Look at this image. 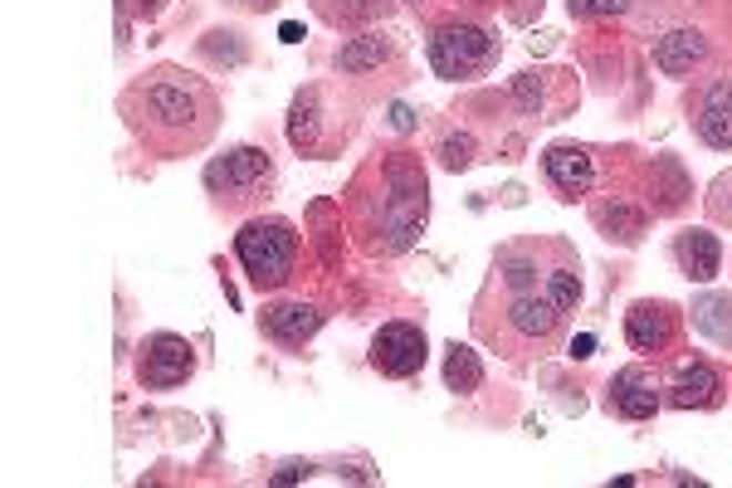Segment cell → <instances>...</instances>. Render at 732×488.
I'll use <instances>...</instances> for the list:
<instances>
[{"label":"cell","mask_w":732,"mask_h":488,"mask_svg":"<svg viewBox=\"0 0 732 488\" xmlns=\"http://www.w3.org/2000/svg\"><path fill=\"white\" fill-rule=\"evenodd\" d=\"M122 118L138 132V142L156 156L201 152L220 128V98L205 79L186 69H152L122 93Z\"/></svg>","instance_id":"6da1fadb"},{"label":"cell","mask_w":732,"mask_h":488,"mask_svg":"<svg viewBox=\"0 0 732 488\" xmlns=\"http://www.w3.org/2000/svg\"><path fill=\"white\" fill-rule=\"evenodd\" d=\"M235 254L254 288H278L298 260V235L288 220H250L235 235Z\"/></svg>","instance_id":"7a4b0ae2"},{"label":"cell","mask_w":732,"mask_h":488,"mask_svg":"<svg viewBox=\"0 0 732 488\" xmlns=\"http://www.w3.org/2000/svg\"><path fill=\"white\" fill-rule=\"evenodd\" d=\"M488 54H494V40L484 30H474V24H445L430 40V64L439 79H464L469 69L488 64Z\"/></svg>","instance_id":"3957f363"},{"label":"cell","mask_w":732,"mask_h":488,"mask_svg":"<svg viewBox=\"0 0 732 488\" xmlns=\"http://www.w3.org/2000/svg\"><path fill=\"white\" fill-rule=\"evenodd\" d=\"M205 181H211V191H220V201H230V205L250 201L268 181V152H260V146H235V152H225V162H215L205 171Z\"/></svg>","instance_id":"277c9868"},{"label":"cell","mask_w":732,"mask_h":488,"mask_svg":"<svg viewBox=\"0 0 732 488\" xmlns=\"http://www.w3.org/2000/svg\"><path fill=\"white\" fill-rule=\"evenodd\" d=\"M372 366L382 376H415L425 366V333L410 323H386L372 342Z\"/></svg>","instance_id":"5b68a950"},{"label":"cell","mask_w":732,"mask_h":488,"mask_svg":"<svg viewBox=\"0 0 732 488\" xmlns=\"http://www.w3.org/2000/svg\"><path fill=\"white\" fill-rule=\"evenodd\" d=\"M191 366H195V357H191V342L186 337H171V333H162V337H152L142 347V366H138V376H142V386H156V390H171V386H181L191 376Z\"/></svg>","instance_id":"8992f818"},{"label":"cell","mask_w":732,"mask_h":488,"mask_svg":"<svg viewBox=\"0 0 732 488\" xmlns=\"http://www.w3.org/2000/svg\"><path fill=\"white\" fill-rule=\"evenodd\" d=\"M542 166H547V181H552L561 195H586L596 186V166H591V156H586L581 146H567V142L547 146Z\"/></svg>","instance_id":"52a82bcc"},{"label":"cell","mask_w":732,"mask_h":488,"mask_svg":"<svg viewBox=\"0 0 732 488\" xmlns=\"http://www.w3.org/2000/svg\"><path fill=\"white\" fill-rule=\"evenodd\" d=\"M264 333L274 342H284V347H298V342H308L317 327H323V313L308 308V303H274V308H264Z\"/></svg>","instance_id":"ba28073f"},{"label":"cell","mask_w":732,"mask_h":488,"mask_svg":"<svg viewBox=\"0 0 732 488\" xmlns=\"http://www.w3.org/2000/svg\"><path fill=\"white\" fill-rule=\"evenodd\" d=\"M669 333H674V317H669L664 303H634L626 313V337L634 352H664Z\"/></svg>","instance_id":"9c48e42d"},{"label":"cell","mask_w":732,"mask_h":488,"mask_svg":"<svg viewBox=\"0 0 732 488\" xmlns=\"http://www.w3.org/2000/svg\"><path fill=\"white\" fill-rule=\"evenodd\" d=\"M718 390H723V382H718V372L708 362H683L674 386H669V400H674L679 410H693V406H718Z\"/></svg>","instance_id":"30bf717a"},{"label":"cell","mask_w":732,"mask_h":488,"mask_svg":"<svg viewBox=\"0 0 732 488\" xmlns=\"http://www.w3.org/2000/svg\"><path fill=\"white\" fill-rule=\"evenodd\" d=\"M561 313L552 308V298H532V293H518L508 308V327L518 333L522 342H547L557 333Z\"/></svg>","instance_id":"8fae6325"},{"label":"cell","mask_w":732,"mask_h":488,"mask_svg":"<svg viewBox=\"0 0 732 488\" xmlns=\"http://www.w3.org/2000/svg\"><path fill=\"white\" fill-rule=\"evenodd\" d=\"M699 132L708 146L718 152H732V79H718L703 98V113H699Z\"/></svg>","instance_id":"7c38bea8"},{"label":"cell","mask_w":732,"mask_h":488,"mask_svg":"<svg viewBox=\"0 0 732 488\" xmlns=\"http://www.w3.org/2000/svg\"><path fill=\"white\" fill-rule=\"evenodd\" d=\"M708 54V40L699 30H669L664 40L654 44V64L664 73H693Z\"/></svg>","instance_id":"4fadbf2b"},{"label":"cell","mask_w":732,"mask_h":488,"mask_svg":"<svg viewBox=\"0 0 732 488\" xmlns=\"http://www.w3.org/2000/svg\"><path fill=\"white\" fill-rule=\"evenodd\" d=\"M679 264L689 278H699V284H708V278L718 274V264H723V250H718V240L708 235V230H683L679 235Z\"/></svg>","instance_id":"5bb4252c"},{"label":"cell","mask_w":732,"mask_h":488,"mask_svg":"<svg viewBox=\"0 0 732 488\" xmlns=\"http://www.w3.org/2000/svg\"><path fill=\"white\" fill-rule=\"evenodd\" d=\"M616 410L620 415H630V420H650L654 415V406H659V396H654V386L644 382L640 372H620L616 376Z\"/></svg>","instance_id":"9a60e30c"},{"label":"cell","mask_w":732,"mask_h":488,"mask_svg":"<svg viewBox=\"0 0 732 488\" xmlns=\"http://www.w3.org/2000/svg\"><path fill=\"white\" fill-rule=\"evenodd\" d=\"M693 323H699L713 342H732V298L728 293H703V298L693 303Z\"/></svg>","instance_id":"2e32d148"},{"label":"cell","mask_w":732,"mask_h":488,"mask_svg":"<svg viewBox=\"0 0 732 488\" xmlns=\"http://www.w3.org/2000/svg\"><path fill=\"white\" fill-rule=\"evenodd\" d=\"M317 93H298L293 98V113H288V142L303 146V152H313L317 146Z\"/></svg>","instance_id":"e0dca14e"},{"label":"cell","mask_w":732,"mask_h":488,"mask_svg":"<svg viewBox=\"0 0 732 488\" xmlns=\"http://www.w3.org/2000/svg\"><path fill=\"white\" fill-rule=\"evenodd\" d=\"M445 382H449V390H479V382H484V366H479V357H474L469 347H449V357H445Z\"/></svg>","instance_id":"ac0fdd59"},{"label":"cell","mask_w":732,"mask_h":488,"mask_svg":"<svg viewBox=\"0 0 732 488\" xmlns=\"http://www.w3.org/2000/svg\"><path fill=\"white\" fill-rule=\"evenodd\" d=\"M382 59H386V40H382V34H362V40H352V44L337 54V69L362 73V69H376Z\"/></svg>","instance_id":"d6986e66"},{"label":"cell","mask_w":732,"mask_h":488,"mask_svg":"<svg viewBox=\"0 0 732 488\" xmlns=\"http://www.w3.org/2000/svg\"><path fill=\"white\" fill-rule=\"evenodd\" d=\"M596 220H601V230H606L610 240H616V235L620 240H640V230H644V215L630 211V205H606Z\"/></svg>","instance_id":"ffe728a7"},{"label":"cell","mask_w":732,"mask_h":488,"mask_svg":"<svg viewBox=\"0 0 732 488\" xmlns=\"http://www.w3.org/2000/svg\"><path fill=\"white\" fill-rule=\"evenodd\" d=\"M547 298H552L557 313H571L581 303V278L571 274V268H552V278H547Z\"/></svg>","instance_id":"44dd1931"},{"label":"cell","mask_w":732,"mask_h":488,"mask_svg":"<svg viewBox=\"0 0 732 488\" xmlns=\"http://www.w3.org/2000/svg\"><path fill=\"white\" fill-rule=\"evenodd\" d=\"M571 10H577V16H620V10H626V0H571Z\"/></svg>","instance_id":"7402d4cb"},{"label":"cell","mask_w":732,"mask_h":488,"mask_svg":"<svg viewBox=\"0 0 732 488\" xmlns=\"http://www.w3.org/2000/svg\"><path fill=\"white\" fill-rule=\"evenodd\" d=\"M469 162H474V142L469 138H449L445 142V166L459 171V166H469Z\"/></svg>","instance_id":"603a6c76"},{"label":"cell","mask_w":732,"mask_h":488,"mask_svg":"<svg viewBox=\"0 0 732 488\" xmlns=\"http://www.w3.org/2000/svg\"><path fill=\"white\" fill-rule=\"evenodd\" d=\"M518 98H522V103H528V108L542 103V89H537V73H522V79H518Z\"/></svg>","instance_id":"cb8c5ba5"},{"label":"cell","mask_w":732,"mask_h":488,"mask_svg":"<svg viewBox=\"0 0 732 488\" xmlns=\"http://www.w3.org/2000/svg\"><path fill=\"white\" fill-rule=\"evenodd\" d=\"M504 268H508V274H504L508 284H518V288H528V284H532V268H528V264L512 260V264H504Z\"/></svg>","instance_id":"d4e9b609"},{"label":"cell","mask_w":732,"mask_h":488,"mask_svg":"<svg viewBox=\"0 0 732 488\" xmlns=\"http://www.w3.org/2000/svg\"><path fill=\"white\" fill-rule=\"evenodd\" d=\"M293 479H308V464H288V469L274 474V484H293Z\"/></svg>","instance_id":"484cf974"},{"label":"cell","mask_w":732,"mask_h":488,"mask_svg":"<svg viewBox=\"0 0 732 488\" xmlns=\"http://www.w3.org/2000/svg\"><path fill=\"white\" fill-rule=\"evenodd\" d=\"M591 352H596V337H577V342H571V357H591Z\"/></svg>","instance_id":"4316f807"},{"label":"cell","mask_w":732,"mask_h":488,"mask_svg":"<svg viewBox=\"0 0 732 488\" xmlns=\"http://www.w3.org/2000/svg\"><path fill=\"white\" fill-rule=\"evenodd\" d=\"M240 6H244V10H274L278 0H240Z\"/></svg>","instance_id":"83f0119b"},{"label":"cell","mask_w":732,"mask_h":488,"mask_svg":"<svg viewBox=\"0 0 732 488\" xmlns=\"http://www.w3.org/2000/svg\"><path fill=\"white\" fill-rule=\"evenodd\" d=\"M138 10H142V16H152V10H156V0H138Z\"/></svg>","instance_id":"f1b7e54d"},{"label":"cell","mask_w":732,"mask_h":488,"mask_svg":"<svg viewBox=\"0 0 732 488\" xmlns=\"http://www.w3.org/2000/svg\"><path fill=\"white\" fill-rule=\"evenodd\" d=\"M723 215H732V201H728V205H723Z\"/></svg>","instance_id":"f546056e"}]
</instances>
